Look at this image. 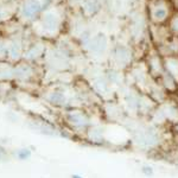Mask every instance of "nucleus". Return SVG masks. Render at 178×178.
Segmentation results:
<instances>
[{
    "label": "nucleus",
    "mask_w": 178,
    "mask_h": 178,
    "mask_svg": "<svg viewBox=\"0 0 178 178\" xmlns=\"http://www.w3.org/2000/svg\"><path fill=\"white\" fill-rule=\"evenodd\" d=\"M114 58L116 61V63H119L120 65H128L131 59H132V54L131 51L126 48V46H116L114 49Z\"/></svg>",
    "instance_id": "1"
},
{
    "label": "nucleus",
    "mask_w": 178,
    "mask_h": 178,
    "mask_svg": "<svg viewBox=\"0 0 178 178\" xmlns=\"http://www.w3.org/2000/svg\"><path fill=\"white\" fill-rule=\"evenodd\" d=\"M165 71L171 75L176 82H178V56H170L166 57L164 64Z\"/></svg>",
    "instance_id": "2"
},
{
    "label": "nucleus",
    "mask_w": 178,
    "mask_h": 178,
    "mask_svg": "<svg viewBox=\"0 0 178 178\" xmlns=\"http://www.w3.org/2000/svg\"><path fill=\"white\" fill-rule=\"evenodd\" d=\"M90 50L92 51H94V52H97V54H100V52H102V51H105V49H106V46H107V39H106V37H105V35H97L95 36L92 41H90Z\"/></svg>",
    "instance_id": "3"
},
{
    "label": "nucleus",
    "mask_w": 178,
    "mask_h": 178,
    "mask_svg": "<svg viewBox=\"0 0 178 178\" xmlns=\"http://www.w3.org/2000/svg\"><path fill=\"white\" fill-rule=\"evenodd\" d=\"M41 10V4L37 0H29L23 7V15L25 18H31Z\"/></svg>",
    "instance_id": "4"
},
{
    "label": "nucleus",
    "mask_w": 178,
    "mask_h": 178,
    "mask_svg": "<svg viewBox=\"0 0 178 178\" xmlns=\"http://www.w3.org/2000/svg\"><path fill=\"white\" fill-rule=\"evenodd\" d=\"M43 26L49 31H55L58 28V19L55 14L46 13L43 17Z\"/></svg>",
    "instance_id": "5"
},
{
    "label": "nucleus",
    "mask_w": 178,
    "mask_h": 178,
    "mask_svg": "<svg viewBox=\"0 0 178 178\" xmlns=\"http://www.w3.org/2000/svg\"><path fill=\"white\" fill-rule=\"evenodd\" d=\"M152 17L156 22H163L167 18V10L163 6H156L152 12Z\"/></svg>",
    "instance_id": "6"
},
{
    "label": "nucleus",
    "mask_w": 178,
    "mask_h": 178,
    "mask_svg": "<svg viewBox=\"0 0 178 178\" xmlns=\"http://www.w3.org/2000/svg\"><path fill=\"white\" fill-rule=\"evenodd\" d=\"M87 10L89 11V13H96L99 10H100V5H99V2L94 0V1H89L88 2V5H87Z\"/></svg>",
    "instance_id": "7"
},
{
    "label": "nucleus",
    "mask_w": 178,
    "mask_h": 178,
    "mask_svg": "<svg viewBox=\"0 0 178 178\" xmlns=\"http://www.w3.org/2000/svg\"><path fill=\"white\" fill-rule=\"evenodd\" d=\"M51 101H54V103H62L64 101V95L62 93H54L50 96Z\"/></svg>",
    "instance_id": "8"
},
{
    "label": "nucleus",
    "mask_w": 178,
    "mask_h": 178,
    "mask_svg": "<svg viewBox=\"0 0 178 178\" xmlns=\"http://www.w3.org/2000/svg\"><path fill=\"white\" fill-rule=\"evenodd\" d=\"M170 25H171V29L175 31V32H178V14H175L173 18L171 19L170 22Z\"/></svg>",
    "instance_id": "9"
},
{
    "label": "nucleus",
    "mask_w": 178,
    "mask_h": 178,
    "mask_svg": "<svg viewBox=\"0 0 178 178\" xmlns=\"http://www.w3.org/2000/svg\"><path fill=\"white\" fill-rule=\"evenodd\" d=\"M141 172H143V175H145L146 177L153 176V169H152L151 166H143V167H141Z\"/></svg>",
    "instance_id": "10"
},
{
    "label": "nucleus",
    "mask_w": 178,
    "mask_h": 178,
    "mask_svg": "<svg viewBox=\"0 0 178 178\" xmlns=\"http://www.w3.org/2000/svg\"><path fill=\"white\" fill-rule=\"evenodd\" d=\"M18 56H19L18 45H17V44H13V45H12V57H13V58H17Z\"/></svg>",
    "instance_id": "11"
},
{
    "label": "nucleus",
    "mask_w": 178,
    "mask_h": 178,
    "mask_svg": "<svg viewBox=\"0 0 178 178\" xmlns=\"http://www.w3.org/2000/svg\"><path fill=\"white\" fill-rule=\"evenodd\" d=\"M30 151H26V150H23L20 153H19V158L20 159H25V158H28V157H30Z\"/></svg>",
    "instance_id": "12"
},
{
    "label": "nucleus",
    "mask_w": 178,
    "mask_h": 178,
    "mask_svg": "<svg viewBox=\"0 0 178 178\" xmlns=\"http://www.w3.org/2000/svg\"><path fill=\"white\" fill-rule=\"evenodd\" d=\"M71 178H82V177H81V176H79V175H74Z\"/></svg>",
    "instance_id": "13"
}]
</instances>
